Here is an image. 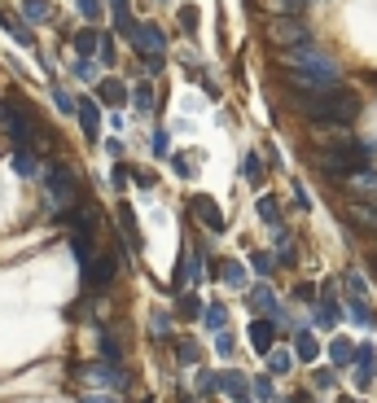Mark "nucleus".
Here are the masks:
<instances>
[{"label":"nucleus","instance_id":"f257e3e1","mask_svg":"<svg viewBox=\"0 0 377 403\" xmlns=\"http://www.w3.org/2000/svg\"><path fill=\"white\" fill-rule=\"evenodd\" d=\"M303 114H308L316 127H347L351 118L360 114V97L343 84H334V88L316 92V97H303Z\"/></svg>","mask_w":377,"mask_h":403},{"label":"nucleus","instance_id":"f03ea898","mask_svg":"<svg viewBox=\"0 0 377 403\" xmlns=\"http://www.w3.org/2000/svg\"><path fill=\"white\" fill-rule=\"evenodd\" d=\"M0 123H5V132L14 136L18 145H27V140H44L40 123H35V118H27L18 105H9V101H0Z\"/></svg>","mask_w":377,"mask_h":403},{"label":"nucleus","instance_id":"7ed1b4c3","mask_svg":"<svg viewBox=\"0 0 377 403\" xmlns=\"http://www.w3.org/2000/svg\"><path fill=\"white\" fill-rule=\"evenodd\" d=\"M268 40L281 44V49H299V44H308V27L299 18H272L268 22Z\"/></svg>","mask_w":377,"mask_h":403},{"label":"nucleus","instance_id":"20e7f679","mask_svg":"<svg viewBox=\"0 0 377 403\" xmlns=\"http://www.w3.org/2000/svg\"><path fill=\"white\" fill-rule=\"evenodd\" d=\"M49 193H53L57 206H75V202H79L75 175H70V171L62 167V162H53V167H49Z\"/></svg>","mask_w":377,"mask_h":403},{"label":"nucleus","instance_id":"39448f33","mask_svg":"<svg viewBox=\"0 0 377 403\" xmlns=\"http://www.w3.org/2000/svg\"><path fill=\"white\" fill-rule=\"evenodd\" d=\"M193 215L202 219L211 232H224V215H219V206H215L211 197H193Z\"/></svg>","mask_w":377,"mask_h":403},{"label":"nucleus","instance_id":"423d86ee","mask_svg":"<svg viewBox=\"0 0 377 403\" xmlns=\"http://www.w3.org/2000/svg\"><path fill=\"white\" fill-rule=\"evenodd\" d=\"M136 44L145 49V57H162V31L149 27V22H145V27H136Z\"/></svg>","mask_w":377,"mask_h":403},{"label":"nucleus","instance_id":"0eeeda50","mask_svg":"<svg viewBox=\"0 0 377 403\" xmlns=\"http://www.w3.org/2000/svg\"><path fill=\"white\" fill-rule=\"evenodd\" d=\"M272 334H277V329H272V320H255V325H250V342H255V351H272Z\"/></svg>","mask_w":377,"mask_h":403},{"label":"nucleus","instance_id":"6e6552de","mask_svg":"<svg viewBox=\"0 0 377 403\" xmlns=\"http://www.w3.org/2000/svg\"><path fill=\"white\" fill-rule=\"evenodd\" d=\"M14 167H18V175H40V158L27 149V145H18V153H14Z\"/></svg>","mask_w":377,"mask_h":403},{"label":"nucleus","instance_id":"1a4fd4ad","mask_svg":"<svg viewBox=\"0 0 377 403\" xmlns=\"http://www.w3.org/2000/svg\"><path fill=\"white\" fill-rule=\"evenodd\" d=\"M347 184L356 188V193H373V197H377V171H369V167H364V171H356Z\"/></svg>","mask_w":377,"mask_h":403},{"label":"nucleus","instance_id":"9d476101","mask_svg":"<svg viewBox=\"0 0 377 403\" xmlns=\"http://www.w3.org/2000/svg\"><path fill=\"white\" fill-rule=\"evenodd\" d=\"M224 390H228L237 403H250V386H246V377H237V373H228L224 377Z\"/></svg>","mask_w":377,"mask_h":403},{"label":"nucleus","instance_id":"9b49d317","mask_svg":"<svg viewBox=\"0 0 377 403\" xmlns=\"http://www.w3.org/2000/svg\"><path fill=\"white\" fill-rule=\"evenodd\" d=\"M97 97H101L105 105H123V84H119V79H105V84H101V92H97Z\"/></svg>","mask_w":377,"mask_h":403},{"label":"nucleus","instance_id":"f8f14e48","mask_svg":"<svg viewBox=\"0 0 377 403\" xmlns=\"http://www.w3.org/2000/svg\"><path fill=\"white\" fill-rule=\"evenodd\" d=\"M268 369H272L277 377L290 373V369H294V355H290V351H268Z\"/></svg>","mask_w":377,"mask_h":403},{"label":"nucleus","instance_id":"ddd939ff","mask_svg":"<svg viewBox=\"0 0 377 403\" xmlns=\"http://www.w3.org/2000/svg\"><path fill=\"white\" fill-rule=\"evenodd\" d=\"M263 5L272 9V14H281V18H294L303 5H308V0H263Z\"/></svg>","mask_w":377,"mask_h":403},{"label":"nucleus","instance_id":"4468645a","mask_svg":"<svg viewBox=\"0 0 377 403\" xmlns=\"http://www.w3.org/2000/svg\"><path fill=\"white\" fill-rule=\"evenodd\" d=\"M79 123H84V132H88V136H97V123H101V118H97V105H92V101L79 105Z\"/></svg>","mask_w":377,"mask_h":403},{"label":"nucleus","instance_id":"2eb2a0df","mask_svg":"<svg viewBox=\"0 0 377 403\" xmlns=\"http://www.w3.org/2000/svg\"><path fill=\"white\" fill-rule=\"evenodd\" d=\"M294 351H299V360H316V355H321V342H316L312 334H299V347Z\"/></svg>","mask_w":377,"mask_h":403},{"label":"nucleus","instance_id":"dca6fc26","mask_svg":"<svg viewBox=\"0 0 377 403\" xmlns=\"http://www.w3.org/2000/svg\"><path fill=\"white\" fill-rule=\"evenodd\" d=\"M22 14H27V18H35V22H44V18L53 14V9L44 5V0H27V5H22Z\"/></svg>","mask_w":377,"mask_h":403},{"label":"nucleus","instance_id":"f3484780","mask_svg":"<svg viewBox=\"0 0 377 403\" xmlns=\"http://www.w3.org/2000/svg\"><path fill=\"white\" fill-rule=\"evenodd\" d=\"M97 44H101V40H97V31H79V35H75V49H79V53H92Z\"/></svg>","mask_w":377,"mask_h":403},{"label":"nucleus","instance_id":"a211bd4d","mask_svg":"<svg viewBox=\"0 0 377 403\" xmlns=\"http://www.w3.org/2000/svg\"><path fill=\"white\" fill-rule=\"evenodd\" d=\"M255 312H277V303H272V290H255Z\"/></svg>","mask_w":377,"mask_h":403},{"label":"nucleus","instance_id":"6ab92c4d","mask_svg":"<svg viewBox=\"0 0 377 403\" xmlns=\"http://www.w3.org/2000/svg\"><path fill=\"white\" fill-rule=\"evenodd\" d=\"M167 329H171V316L167 312H158L154 320H149V334H154V338H167Z\"/></svg>","mask_w":377,"mask_h":403},{"label":"nucleus","instance_id":"aec40b11","mask_svg":"<svg viewBox=\"0 0 377 403\" xmlns=\"http://www.w3.org/2000/svg\"><path fill=\"white\" fill-rule=\"evenodd\" d=\"M149 92H154V88H149V84H140V88H136V97H132V105H136L140 114H145L149 105H154V97H149Z\"/></svg>","mask_w":377,"mask_h":403},{"label":"nucleus","instance_id":"412c9836","mask_svg":"<svg viewBox=\"0 0 377 403\" xmlns=\"http://www.w3.org/2000/svg\"><path fill=\"white\" fill-rule=\"evenodd\" d=\"M246 180H263V162H259V153H250V158H246Z\"/></svg>","mask_w":377,"mask_h":403},{"label":"nucleus","instance_id":"4be33fe9","mask_svg":"<svg viewBox=\"0 0 377 403\" xmlns=\"http://www.w3.org/2000/svg\"><path fill=\"white\" fill-rule=\"evenodd\" d=\"M259 215H263L268 224H277V219H281V210H277V202H272V197H259Z\"/></svg>","mask_w":377,"mask_h":403},{"label":"nucleus","instance_id":"5701e85b","mask_svg":"<svg viewBox=\"0 0 377 403\" xmlns=\"http://www.w3.org/2000/svg\"><path fill=\"white\" fill-rule=\"evenodd\" d=\"M0 22H5V27H9V31H14V35H18V40H22V44H31V31H27V27H22V22H18V18H0Z\"/></svg>","mask_w":377,"mask_h":403},{"label":"nucleus","instance_id":"b1692460","mask_svg":"<svg viewBox=\"0 0 377 403\" xmlns=\"http://www.w3.org/2000/svg\"><path fill=\"white\" fill-rule=\"evenodd\" d=\"M228 272H224V276H228V285H246V272H241V263H224Z\"/></svg>","mask_w":377,"mask_h":403},{"label":"nucleus","instance_id":"393cba45","mask_svg":"<svg viewBox=\"0 0 377 403\" xmlns=\"http://www.w3.org/2000/svg\"><path fill=\"white\" fill-rule=\"evenodd\" d=\"M180 22H184V31H193V27H197V9L184 5V9H180Z\"/></svg>","mask_w":377,"mask_h":403},{"label":"nucleus","instance_id":"a878e982","mask_svg":"<svg viewBox=\"0 0 377 403\" xmlns=\"http://www.w3.org/2000/svg\"><path fill=\"white\" fill-rule=\"evenodd\" d=\"M224 320H228V316H224V307H211V312H206V325L211 329H224Z\"/></svg>","mask_w":377,"mask_h":403},{"label":"nucleus","instance_id":"bb28decb","mask_svg":"<svg viewBox=\"0 0 377 403\" xmlns=\"http://www.w3.org/2000/svg\"><path fill=\"white\" fill-rule=\"evenodd\" d=\"M351 360V342H334V364H347Z\"/></svg>","mask_w":377,"mask_h":403},{"label":"nucleus","instance_id":"cd10ccee","mask_svg":"<svg viewBox=\"0 0 377 403\" xmlns=\"http://www.w3.org/2000/svg\"><path fill=\"white\" fill-rule=\"evenodd\" d=\"M97 49H101V62H114V40H110V35H101Z\"/></svg>","mask_w":377,"mask_h":403},{"label":"nucleus","instance_id":"c85d7f7f","mask_svg":"<svg viewBox=\"0 0 377 403\" xmlns=\"http://www.w3.org/2000/svg\"><path fill=\"white\" fill-rule=\"evenodd\" d=\"M250 263H255V272H259V276H268V272H272V259H268V254H255Z\"/></svg>","mask_w":377,"mask_h":403},{"label":"nucleus","instance_id":"c756f323","mask_svg":"<svg viewBox=\"0 0 377 403\" xmlns=\"http://www.w3.org/2000/svg\"><path fill=\"white\" fill-rule=\"evenodd\" d=\"M79 14H88V18H97V0H79Z\"/></svg>","mask_w":377,"mask_h":403},{"label":"nucleus","instance_id":"7c9ffc66","mask_svg":"<svg viewBox=\"0 0 377 403\" xmlns=\"http://www.w3.org/2000/svg\"><path fill=\"white\" fill-rule=\"evenodd\" d=\"M343 403H356V399H343Z\"/></svg>","mask_w":377,"mask_h":403},{"label":"nucleus","instance_id":"2f4dec72","mask_svg":"<svg viewBox=\"0 0 377 403\" xmlns=\"http://www.w3.org/2000/svg\"><path fill=\"white\" fill-rule=\"evenodd\" d=\"M114 5H123V0H114Z\"/></svg>","mask_w":377,"mask_h":403}]
</instances>
